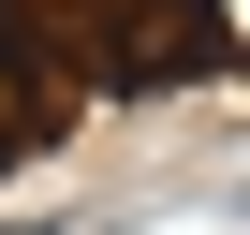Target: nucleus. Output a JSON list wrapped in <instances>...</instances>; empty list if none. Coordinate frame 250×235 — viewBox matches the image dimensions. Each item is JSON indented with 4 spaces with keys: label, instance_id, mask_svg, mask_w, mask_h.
Wrapping results in <instances>:
<instances>
[{
    "label": "nucleus",
    "instance_id": "1",
    "mask_svg": "<svg viewBox=\"0 0 250 235\" xmlns=\"http://www.w3.org/2000/svg\"><path fill=\"white\" fill-rule=\"evenodd\" d=\"M30 118H44V103H30V74L0 59V133H30Z\"/></svg>",
    "mask_w": 250,
    "mask_h": 235
},
{
    "label": "nucleus",
    "instance_id": "2",
    "mask_svg": "<svg viewBox=\"0 0 250 235\" xmlns=\"http://www.w3.org/2000/svg\"><path fill=\"white\" fill-rule=\"evenodd\" d=\"M147 15H162V0H103V30H147Z\"/></svg>",
    "mask_w": 250,
    "mask_h": 235
}]
</instances>
